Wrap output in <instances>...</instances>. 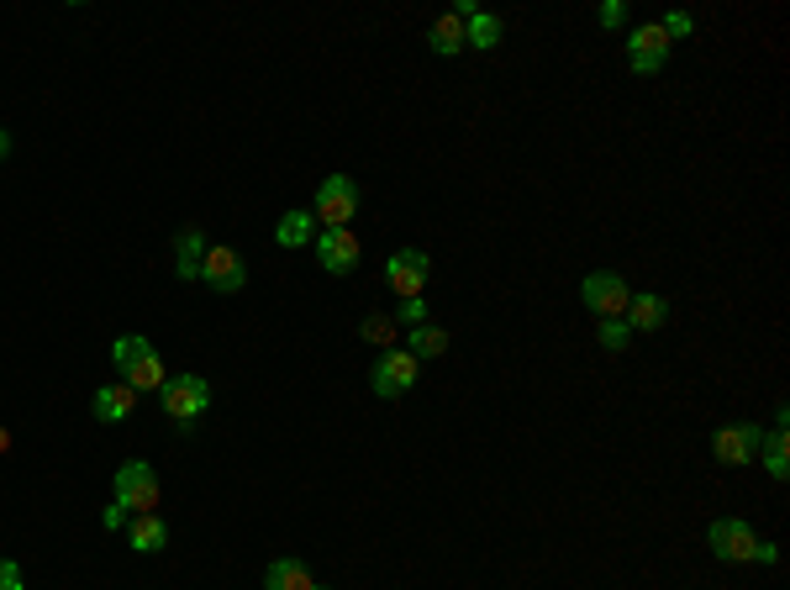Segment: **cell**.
I'll list each match as a JSON object with an SVG mask.
<instances>
[{"instance_id": "30bf717a", "label": "cell", "mask_w": 790, "mask_h": 590, "mask_svg": "<svg viewBox=\"0 0 790 590\" xmlns=\"http://www.w3.org/2000/svg\"><path fill=\"white\" fill-rule=\"evenodd\" d=\"M759 443H764V428H759V422H728V428L711 432L717 464H753V459H759Z\"/></svg>"}, {"instance_id": "5bb4252c", "label": "cell", "mask_w": 790, "mask_h": 590, "mask_svg": "<svg viewBox=\"0 0 790 590\" xmlns=\"http://www.w3.org/2000/svg\"><path fill=\"white\" fill-rule=\"evenodd\" d=\"M127 543H132L138 553L169 549V522H163L159 511H142V517H132V522H127Z\"/></svg>"}, {"instance_id": "4dcf8cb0", "label": "cell", "mask_w": 790, "mask_h": 590, "mask_svg": "<svg viewBox=\"0 0 790 590\" xmlns=\"http://www.w3.org/2000/svg\"><path fill=\"white\" fill-rule=\"evenodd\" d=\"M0 453H11V432L0 428Z\"/></svg>"}, {"instance_id": "5b68a950", "label": "cell", "mask_w": 790, "mask_h": 590, "mask_svg": "<svg viewBox=\"0 0 790 590\" xmlns=\"http://www.w3.org/2000/svg\"><path fill=\"white\" fill-rule=\"evenodd\" d=\"M580 301H586V311H596V317L607 322V317H622V311H628L632 286L617 269H590L586 280H580Z\"/></svg>"}, {"instance_id": "9c48e42d", "label": "cell", "mask_w": 790, "mask_h": 590, "mask_svg": "<svg viewBox=\"0 0 790 590\" xmlns=\"http://www.w3.org/2000/svg\"><path fill=\"white\" fill-rule=\"evenodd\" d=\"M317 259H322L327 274H353L359 269V259H364V248H359V238H353V227H317Z\"/></svg>"}, {"instance_id": "ba28073f", "label": "cell", "mask_w": 790, "mask_h": 590, "mask_svg": "<svg viewBox=\"0 0 790 590\" xmlns=\"http://www.w3.org/2000/svg\"><path fill=\"white\" fill-rule=\"evenodd\" d=\"M201 280L217 290V296H243V290H248V269H243V259H238V248H227V243L206 248Z\"/></svg>"}, {"instance_id": "d6986e66", "label": "cell", "mask_w": 790, "mask_h": 590, "mask_svg": "<svg viewBox=\"0 0 790 590\" xmlns=\"http://www.w3.org/2000/svg\"><path fill=\"white\" fill-rule=\"evenodd\" d=\"M501 38H507V21L496 17V11H474V17L464 21V42L469 48H480V53L501 48Z\"/></svg>"}, {"instance_id": "7a4b0ae2", "label": "cell", "mask_w": 790, "mask_h": 590, "mask_svg": "<svg viewBox=\"0 0 790 590\" xmlns=\"http://www.w3.org/2000/svg\"><path fill=\"white\" fill-rule=\"evenodd\" d=\"M111 364H117V374H122V386H132L138 396L142 390H163V380H169L163 359L153 353V343H148L142 332H127V338L111 343Z\"/></svg>"}, {"instance_id": "7c38bea8", "label": "cell", "mask_w": 790, "mask_h": 590, "mask_svg": "<svg viewBox=\"0 0 790 590\" xmlns=\"http://www.w3.org/2000/svg\"><path fill=\"white\" fill-rule=\"evenodd\" d=\"M427 274H432V259H427L422 248H401V253H390L386 280H390V290H396L401 301L422 296V290H427Z\"/></svg>"}, {"instance_id": "52a82bcc", "label": "cell", "mask_w": 790, "mask_h": 590, "mask_svg": "<svg viewBox=\"0 0 790 590\" xmlns=\"http://www.w3.org/2000/svg\"><path fill=\"white\" fill-rule=\"evenodd\" d=\"M111 486H117V501H122V507H132L138 517L159 507V474H153V464H148V459H127V464L117 469V480H111Z\"/></svg>"}, {"instance_id": "1f68e13d", "label": "cell", "mask_w": 790, "mask_h": 590, "mask_svg": "<svg viewBox=\"0 0 790 590\" xmlns=\"http://www.w3.org/2000/svg\"><path fill=\"white\" fill-rule=\"evenodd\" d=\"M311 590H332V586H322V580H317V586H311Z\"/></svg>"}, {"instance_id": "ac0fdd59", "label": "cell", "mask_w": 790, "mask_h": 590, "mask_svg": "<svg viewBox=\"0 0 790 590\" xmlns=\"http://www.w3.org/2000/svg\"><path fill=\"white\" fill-rule=\"evenodd\" d=\"M311 586H317V574L306 570L301 559H274L263 570V590H311Z\"/></svg>"}, {"instance_id": "4fadbf2b", "label": "cell", "mask_w": 790, "mask_h": 590, "mask_svg": "<svg viewBox=\"0 0 790 590\" xmlns=\"http://www.w3.org/2000/svg\"><path fill=\"white\" fill-rule=\"evenodd\" d=\"M622 322H628L632 332H659V327L669 322V301H664V296H653V290H632L628 311H622Z\"/></svg>"}, {"instance_id": "e0dca14e", "label": "cell", "mask_w": 790, "mask_h": 590, "mask_svg": "<svg viewBox=\"0 0 790 590\" xmlns=\"http://www.w3.org/2000/svg\"><path fill=\"white\" fill-rule=\"evenodd\" d=\"M406 353L422 364V359H443L448 353V332L438 322H422V327H406Z\"/></svg>"}, {"instance_id": "4316f807", "label": "cell", "mask_w": 790, "mask_h": 590, "mask_svg": "<svg viewBox=\"0 0 790 590\" xmlns=\"http://www.w3.org/2000/svg\"><path fill=\"white\" fill-rule=\"evenodd\" d=\"M601 27H607V32L628 27V6H622V0H607V6H601Z\"/></svg>"}, {"instance_id": "f1b7e54d", "label": "cell", "mask_w": 790, "mask_h": 590, "mask_svg": "<svg viewBox=\"0 0 790 590\" xmlns=\"http://www.w3.org/2000/svg\"><path fill=\"white\" fill-rule=\"evenodd\" d=\"M101 522H106V532H122V528H127V507H122V501H111Z\"/></svg>"}, {"instance_id": "8fae6325", "label": "cell", "mask_w": 790, "mask_h": 590, "mask_svg": "<svg viewBox=\"0 0 790 590\" xmlns=\"http://www.w3.org/2000/svg\"><path fill=\"white\" fill-rule=\"evenodd\" d=\"M669 32L659 27V21H649V27H632V38H628V63H632V74H659L669 63Z\"/></svg>"}, {"instance_id": "83f0119b", "label": "cell", "mask_w": 790, "mask_h": 590, "mask_svg": "<svg viewBox=\"0 0 790 590\" xmlns=\"http://www.w3.org/2000/svg\"><path fill=\"white\" fill-rule=\"evenodd\" d=\"M0 590H21V570H17V559H0Z\"/></svg>"}, {"instance_id": "9a60e30c", "label": "cell", "mask_w": 790, "mask_h": 590, "mask_svg": "<svg viewBox=\"0 0 790 590\" xmlns=\"http://www.w3.org/2000/svg\"><path fill=\"white\" fill-rule=\"evenodd\" d=\"M206 232L201 227H184L180 238H174V274L180 280H201V259H206Z\"/></svg>"}, {"instance_id": "277c9868", "label": "cell", "mask_w": 790, "mask_h": 590, "mask_svg": "<svg viewBox=\"0 0 790 590\" xmlns=\"http://www.w3.org/2000/svg\"><path fill=\"white\" fill-rule=\"evenodd\" d=\"M417 380H422V364H417L406 348H386V353L374 359V369H369V390H374L380 401H396V396H406Z\"/></svg>"}, {"instance_id": "f546056e", "label": "cell", "mask_w": 790, "mask_h": 590, "mask_svg": "<svg viewBox=\"0 0 790 590\" xmlns=\"http://www.w3.org/2000/svg\"><path fill=\"white\" fill-rule=\"evenodd\" d=\"M6 153H11V132L0 127V159H6Z\"/></svg>"}, {"instance_id": "603a6c76", "label": "cell", "mask_w": 790, "mask_h": 590, "mask_svg": "<svg viewBox=\"0 0 790 590\" xmlns=\"http://www.w3.org/2000/svg\"><path fill=\"white\" fill-rule=\"evenodd\" d=\"M359 338H364V343H374L380 353H386V348H396V317H386V311H369L364 327H359Z\"/></svg>"}, {"instance_id": "2e32d148", "label": "cell", "mask_w": 790, "mask_h": 590, "mask_svg": "<svg viewBox=\"0 0 790 590\" xmlns=\"http://www.w3.org/2000/svg\"><path fill=\"white\" fill-rule=\"evenodd\" d=\"M132 407H138V390L122 386V380L96 390V417H101V422H127V417H132Z\"/></svg>"}, {"instance_id": "484cf974", "label": "cell", "mask_w": 790, "mask_h": 590, "mask_svg": "<svg viewBox=\"0 0 790 590\" xmlns=\"http://www.w3.org/2000/svg\"><path fill=\"white\" fill-rule=\"evenodd\" d=\"M659 27L669 32V42H680V38H690V32H696V21H690L686 11H669V17L659 21Z\"/></svg>"}, {"instance_id": "cb8c5ba5", "label": "cell", "mask_w": 790, "mask_h": 590, "mask_svg": "<svg viewBox=\"0 0 790 590\" xmlns=\"http://www.w3.org/2000/svg\"><path fill=\"white\" fill-rule=\"evenodd\" d=\"M628 343H632V327L622 322V317H607V322H601V348H611V353H622Z\"/></svg>"}, {"instance_id": "3957f363", "label": "cell", "mask_w": 790, "mask_h": 590, "mask_svg": "<svg viewBox=\"0 0 790 590\" xmlns=\"http://www.w3.org/2000/svg\"><path fill=\"white\" fill-rule=\"evenodd\" d=\"M159 407H163V417H174V422L190 432L206 411H211V380H201V374H174V380H163Z\"/></svg>"}, {"instance_id": "44dd1931", "label": "cell", "mask_w": 790, "mask_h": 590, "mask_svg": "<svg viewBox=\"0 0 790 590\" xmlns=\"http://www.w3.org/2000/svg\"><path fill=\"white\" fill-rule=\"evenodd\" d=\"M317 238V217L311 211H284L280 227H274V243L280 248H306Z\"/></svg>"}, {"instance_id": "7402d4cb", "label": "cell", "mask_w": 790, "mask_h": 590, "mask_svg": "<svg viewBox=\"0 0 790 590\" xmlns=\"http://www.w3.org/2000/svg\"><path fill=\"white\" fill-rule=\"evenodd\" d=\"M759 459L770 469V480H786L790 474V432L786 428H770L764 432V443H759Z\"/></svg>"}, {"instance_id": "d4e9b609", "label": "cell", "mask_w": 790, "mask_h": 590, "mask_svg": "<svg viewBox=\"0 0 790 590\" xmlns=\"http://www.w3.org/2000/svg\"><path fill=\"white\" fill-rule=\"evenodd\" d=\"M396 322H406V327H422V322H427V296H411V301H401V311H396Z\"/></svg>"}, {"instance_id": "8992f818", "label": "cell", "mask_w": 790, "mask_h": 590, "mask_svg": "<svg viewBox=\"0 0 790 590\" xmlns=\"http://www.w3.org/2000/svg\"><path fill=\"white\" fill-rule=\"evenodd\" d=\"M311 217L322 227H348L359 217V180H348V174H327L317 184V206H311Z\"/></svg>"}, {"instance_id": "6da1fadb", "label": "cell", "mask_w": 790, "mask_h": 590, "mask_svg": "<svg viewBox=\"0 0 790 590\" xmlns=\"http://www.w3.org/2000/svg\"><path fill=\"white\" fill-rule=\"evenodd\" d=\"M707 543L722 564H780V549L764 543L743 517H717V522L707 528Z\"/></svg>"}, {"instance_id": "ffe728a7", "label": "cell", "mask_w": 790, "mask_h": 590, "mask_svg": "<svg viewBox=\"0 0 790 590\" xmlns=\"http://www.w3.org/2000/svg\"><path fill=\"white\" fill-rule=\"evenodd\" d=\"M427 42H432V53H438V59L464 53V48H469V42H464V21L453 17V11H448V17H438V21H432V32H427Z\"/></svg>"}]
</instances>
